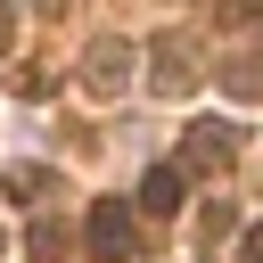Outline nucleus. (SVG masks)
I'll return each mask as SVG.
<instances>
[{"label": "nucleus", "instance_id": "423d86ee", "mask_svg": "<svg viewBox=\"0 0 263 263\" xmlns=\"http://www.w3.org/2000/svg\"><path fill=\"white\" fill-rule=\"evenodd\" d=\"M222 90L230 99H263V58H230L222 66Z\"/></svg>", "mask_w": 263, "mask_h": 263}, {"label": "nucleus", "instance_id": "7ed1b4c3", "mask_svg": "<svg viewBox=\"0 0 263 263\" xmlns=\"http://www.w3.org/2000/svg\"><path fill=\"white\" fill-rule=\"evenodd\" d=\"M238 156V140H230V123H197L189 140H181V173H222Z\"/></svg>", "mask_w": 263, "mask_h": 263}, {"label": "nucleus", "instance_id": "1a4fd4ad", "mask_svg": "<svg viewBox=\"0 0 263 263\" xmlns=\"http://www.w3.org/2000/svg\"><path fill=\"white\" fill-rule=\"evenodd\" d=\"M238 263H263V222H247V230H238Z\"/></svg>", "mask_w": 263, "mask_h": 263}, {"label": "nucleus", "instance_id": "f257e3e1", "mask_svg": "<svg viewBox=\"0 0 263 263\" xmlns=\"http://www.w3.org/2000/svg\"><path fill=\"white\" fill-rule=\"evenodd\" d=\"M90 255L99 263H132L140 255V230H132V205L123 197H99L90 205Z\"/></svg>", "mask_w": 263, "mask_h": 263}, {"label": "nucleus", "instance_id": "f03ea898", "mask_svg": "<svg viewBox=\"0 0 263 263\" xmlns=\"http://www.w3.org/2000/svg\"><path fill=\"white\" fill-rule=\"evenodd\" d=\"M148 66H156L148 82H156L164 99H189V82H197V74H189V33H156V41H148Z\"/></svg>", "mask_w": 263, "mask_h": 263}, {"label": "nucleus", "instance_id": "9d476101", "mask_svg": "<svg viewBox=\"0 0 263 263\" xmlns=\"http://www.w3.org/2000/svg\"><path fill=\"white\" fill-rule=\"evenodd\" d=\"M16 41V0H0V49Z\"/></svg>", "mask_w": 263, "mask_h": 263}, {"label": "nucleus", "instance_id": "6e6552de", "mask_svg": "<svg viewBox=\"0 0 263 263\" xmlns=\"http://www.w3.org/2000/svg\"><path fill=\"white\" fill-rule=\"evenodd\" d=\"M25 247H33V255H58V247H66V230H58V222H33V238H25Z\"/></svg>", "mask_w": 263, "mask_h": 263}, {"label": "nucleus", "instance_id": "0eeeda50", "mask_svg": "<svg viewBox=\"0 0 263 263\" xmlns=\"http://www.w3.org/2000/svg\"><path fill=\"white\" fill-rule=\"evenodd\" d=\"M0 189H8V197H41V189H49V164H8Z\"/></svg>", "mask_w": 263, "mask_h": 263}, {"label": "nucleus", "instance_id": "20e7f679", "mask_svg": "<svg viewBox=\"0 0 263 263\" xmlns=\"http://www.w3.org/2000/svg\"><path fill=\"white\" fill-rule=\"evenodd\" d=\"M82 82H90L99 99H115V90L132 82V49H123V41H99V49L82 58Z\"/></svg>", "mask_w": 263, "mask_h": 263}, {"label": "nucleus", "instance_id": "39448f33", "mask_svg": "<svg viewBox=\"0 0 263 263\" xmlns=\"http://www.w3.org/2000/svg\"><path fill=\"white\" fill-rule=\"evenodd\" d=\"M181 189H189V173H181V164H156V173L140 181V205H148V214H173Z\"/></svg>", "mask_w": 263, "mask_h": 263}]
</instances>
